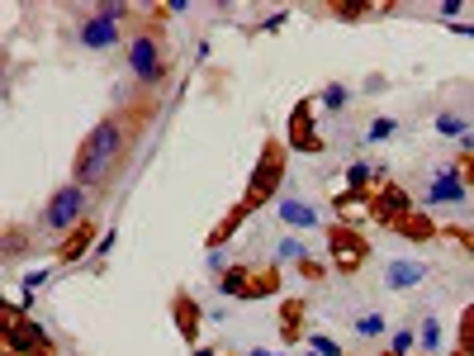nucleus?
I'll list each match as a JSON object with an SVG mask.
<instances>
[{"mask_svg":"<svg viewBox=\"0 0 474 356\" xmlns=\"http://www.w3.org/2000/svg\"><path fill=\"white\" fill-rule=\"evenodd\" d=\"M152 115H157V100H152V95H138V100L109 109L100 124L81 138L76 162H72V181L95 190V195H105V190L119 181V171L133 162V147L143 138V129L152 124Z\"/></svg>","mask_w":474,"mask_h":356,"instance_id":"nucleus-1","label":"nucleus"},{"mask_svg":"<svg viewBox=\"0 0 474 356\" xmlns=\"http://www.w3.org/2000/svg\"><path fill=\"white\" fill-rule=\"evenodd\" d=\"M171 15V10H157L152 20H138V34L129 38V72L138 76V86L143 91H157L166 76H171V62H166L162 52V20Z\"/></svg>","mask_w":474,"mask_h":356,"instance_id":"nucleus-2","label":"nucleus"},{"mask_svg":"<svg viewBox=\"0 0 474 356\" xmlns=\"http://www.w3.org/2000/svg\"><path fill=\"white\" fill-rule=\"evenodd\" d=\"M289 153V143L285 138H266L261 143V157H257V167H252V176H247V190H242V210L247 214H257L261 204H271L275 195H280V181H285V157Z\"/></svg>","mask_w":474,"mask_h":356,"instance_id":"nucleus-3","label":"nucleus"},{"mask_svg":"<svg viewBox=\"0 0 474 356\" xmlns=\"http://www.w3.org/2000/svg\"><path fill=\"white\" fill-rule=\"evenodd\" d=\"M91 195H95V190L76 186V181H67L62 190H52L48 204H43V228H48L58 242L67 238V233H76V228L91 218Z\"/></svg>","mask_w":474,"mask_h":356,"instance_id":"nucleus-4","label":"nucleus"},{"mask_svg":"<svg viewBox=\"0 0 474 356\" xmlns=\"http://www.w3.org/2000/svg\"><path fill=\"white\" fill-rule=\"evenodd\" d=\"M328 252H332V271H337V276H356V271L370 262V238L356 224H342L337 218V224L328 228Z\"/></svg>","mask_w":474,"mask_h":356,"instance_id":"nucleus-5","label":"nucleus"},{"mask_svg":"<svg viewBox=\"0 0 474 356\" xmlns=\"http://www.w3.org/2000/svg\"><path fill=\"white\" fill-rule=\"evenodd\" d=\"M413 210H417V204H413L408 190L394 186V181H384V186L370 195V210H366V214H370L380 228H394V224H403V218H408Z\"/></svg>","mask_w":474,"mask_h":356,"instance_id":"nucleus-6","label":"nucleus"},{"mask_svg":"<svg viewBox=\"0 0 474 356\" xmlns=\"http://www.w3.org/2000/svg\"><path fill=\"white\" fill-rule=\"evenodd\" d=\"M313 95H304V100H295V109H289V147L295 153H309V157H318V153H328V143L313 133Z\"/></svg>","mask_w":474,"mask_h":356,"instance_id":"nucleus-7","label":"nucleus"},{"mask_svg":"<svg viewBox=\"0 0 474 356\" xmlns=\"http://www.w3.org/2000/svg\"><path fill=\"white\" fill-rule=\"evenodd\" d=\"M119 38H123V34H119V24L100 20V15H95V10H91V15L76 24V44L86 48V52H109V48L119 44Z\"/></svg>","mask_w":474,"mask_h":356,"instance_id":"nucleus-8","label":"nucleus"},{"mask_svg":"<svg viewBox=\"0 0 474 356\" xmlns=\"http://www.w3.org/2000/svg\"><path fill=\"white\" fill-rule=\"evenodd\" d=\"M465 200H470V186L460 181L455 167L431 171V181H427V204H465Z\"/></svg>","mask_w":474,"mask_h":356,"instance_id":"nucleus-9","label":"nucleus"},{"mask_svg":"<svg viewBox=\"0 0 474 356\" xmlns=\"http://www.w3.org/2000/svg\"><path fill=\"white\" fill-rule=\"evenodd\" d=\"M171 319L180 328V337L190 342V347H200V323H204V309L194 305V295L190 290H176L171 295Z\"/></svg>","mask_w":474,"mask_h":356,"instance_id":"nucleus-10","label":"nucleus"},{"mask_svg":"<svg viewBox=\"0 0 474 356\" xmlns=\"http://www.w3.org/2000/svg\"><path fill=\"white\" fill-rule=\"evenodd\" d=\"M95 233H100V224H95V218H86V224H81L76 233H67V238L58 242V266L86 262V252H91V248H100V242H95Z\"/></svg>","mask_w":474,"mask_h":356,"instance_id":"nucleus-11","label":"nucleus"},{"mask_svg":"<svg viewBox=\"0 0 474 356\" xmlns=\"http://www.w3.org/2000/svg\"><path fill=\"white\" fill-rule=\"evenodd\" d=\"M304 319H309V299H280V342L285 347H299L304 342Z\"/></svg>","mask_w":474,"mask_h":356,"instance_id":"nucleus-12","label":"nucleus"},{"mask_svg":"<svg viewBox=\"0 0 474 356\" xmlns=\"http://www.w3.org/2000/svg\"><path fill=\"white\" fill-rule=\"evenodd\" d=\"M275 214H280L285 228H318V210L299 195H280L275 200Z\"/></svg>","mask_w":474,"mask_h":356,"instance_id":"nucleus-13","label":"nucleus"},{"mask_svg":"<svg viewBox=\"0 0 474 356\" xmlns=\"http://www.w3.org/2000/svg\"><path fill=\"white\" fill-rule=\"evenodd\" d=\"M271 295H280V266H252L237 299H271Z\"/></svg>","mask_w":474,"mask_h":356,"instance_id":"nucleus-14","label":"nucleus"},{"mask_svg":"<svg viewBox=\"0 0 474 356\" xmlns=\"http://www.w3.org/2000/svg\"><path fill=\"white\" fill-rule=\"evenodd\" d=\"M427 262H389V271H384V285H389V290H413V285H423L427 281Z\"/></svg>","mask_w":474,"mask_h":356,"instance_id":"nucleus-15","label":"nucleus"},{"mask_svg":"<svg viewBox=\"0 0 474 356\" xmlns=\"http://www.w3.org/2000/svg\"><path fill=\"white\" fill-rule=\"evenodd\" d=\"M389 233H399V238H408V242H431V238H437V224H431V214H423V210H413L408 218H403V224H394V228H389Z\"/></svg>","mask_w":474,"mask_h":356,"instance_id":"nucleus-16","label":"nucleus"},{"mask_svg":"<svg viewBox=\"0 0 474 356\" xmlns=\"http://www.w3.org/2000/svg\"><path fill=\"white\" fill-rule=\"evenodd\" d=\"M247 276H252V262H233V266L214 281V290L228 295V299H237V295H242V285H247Z\"/></svg>","mask_w":474,"mask_h":356,"instance_id":"nucleus-17","label":"nucleus"},{"mask_svg":"<svg viewBox=\"0 0 474 356\" xmlns=\"http://www.w3.org/2000/svg\"><path fill=\"white\" fill-rule=\"evenodd\" d=\"M470 129L474 124H470L465 115H455V109H441V115H437V133H441V138H465Z\"/></svg>","mask_w":474,"mask_h":356,"instance_id":"nucleus-18","label":"nucleus"},{"mask_svg":"<svg viewBox=\"0 0 474 356\" xmlns=\"http://www.w3.org/2000/svg\"><path fill=\"white\" fill-rule=\"evenodd\" d=\"M375 186V167L366 157H356V162H346V190H370Z\"/></svg>","mask_w":474,"mask_h":356,"instance_id":"nucleus-19","label":"nucleus"},{"mask_svg":"<svg viewBox=\"0 0 474 356\" xmlns=\"http://www.w3.org/2000/svg\"><path fill=\"white\" fill-rule=\"evenodd\" d=\"M366 15H370L366 0H332V20H342V24H356V20H366Z\"/></svg>","mask_w":474,"mask_h":356,"instance_id":"nucleus-20","label":"nucleus"},{"mask_svg":"<svg viewBox=\"0 0 474 356\" xmlns=\"http://www.w3.org/2000/svg\"><path fill=\"white\" fill-rule=\"evenodd\" d=\"M346 100H352V91H346L342 81H328V86L318 91V105L332 109V115H337V109H346Z\"/></svg>","mask_w":474,"mask_h":356,"instance_id":"nucleus-21","label":"nucleus"},{"mask_svg":"<svg viewBox=\"0 0 474 356\" xmlns=\"http://www.w3.org/2000/svg\"><path fill=\"white\" fill-rule=\"evenodd\" d=\"M455 352L460 356H474V305L460 313V333H455Z\"/></svg>","mask_w":474,"mask_h":356,"instance_id":"nucleus-22","label":"nucleus"},{"mask_svg":"<svg viewBox=\"0 0 474 356\" xmlns=\"http://www.w3.org/2000/svg\"><path fill=\"white\" fill-rule=\"evenodd\" d=\"M95 15L109 20V24H133V5H123V0H105V5H95Z\"/></svg>","mask_w":474,"mask_h":356,"instance_id":"nucleus-23","label":"nucleus"},{"mask_svg":"<svg viewBox=\"0 0 474 356\" xmlns=\"http://www.w3.org/2000/svg\"><path fill=\"white\" fill-rule=\"evenodd\" d=\"M417 347H423L427 356L441 352V323L437 319H423V328H417Z\"/></svg>","mask_w":474,"mask_h":356,"instance_id":"nucleus-24","label":"nucleus"},{"mask_svg":"<svg viewBox=\"0 0 474 356\" xmlns=\"http://www.w3.org/2000/svg\"><path fill=\"white\" fill-rule=\"evenodd\" d=\"M394 133H399V119L394 115H380V119H370L366 143H384V138H394Z\"/></svg>","mask_w":474,"mask_h":356,"instance_id":"nucleus-25","label":"nucleus"},{"mask_svg":"<svg viewBox=\"0 0 474 356\" xmlns=\"http://www.w3.org/2000/svg\"><path fill=\"white\" fill-rule=\"evenodd\" d=\"M304 257H309V252H304V242L299 238H280V242H275V262H304Z\"/></svg>","mask_w":474,"mask_h":356,"instance_id":"nucleus-26","label":"nucleus"},{"mask_svg":"<svg viewBox=\"0 0 474 356\" xmlns=\"http://www.w3.org/2000/svg\"><path fill=\"white\" fill-rule=\"evenodd\" d=\"M384 333V313H356V337H380Z\"/></svg>","mask_w":474,"mask_h":356,"instance_id":"nucleus-27","label":"nucleus"},{"mask_svg":"<svg viewBox=\"0 0 474 356\" xmlns=\"http://www.w3.org/2000/svg\"><path fill=\"white\" fill-rule=\"evenodd\" d=\"M413 347H417V333H413V328H399V333L389 337V352H394V356H413Z\"/></svg>","mask_w":474,"mask_h":356,"instance_id":"nucleus-28","label":"nucleus"},{"mask_svg":"<svg viewBox=\"0 0 474 356\" xmlns=\"http://www.w3.org/2000/svg\"><path fill=\"white\" fill-rule=\"evenodd\" d=\"M309 352H318V356H346V352H342L328 333H313V337H309Z\"/></svg>","mask_w":474,"mask_h":356,"instance_id":"nucleus-29","label":"nucleus"},{"mask_svg":"<svg viewBox=\"0 0 474 356\" xmlns=\"http://www.w3.org/2000/svg\"><path fill=\"white\" fill-rule=\"evenodd\" d=\"M299 276L309 281V285H318V281L328 276V266H323V262H313V257H304V262H299Z\"/></svg>","mask_w":474,"mask_h":356,"instance_id":"nucleus-30","label":"nucleus"},{"mask_svg":"<svg viewBox=\"0 0 474 356\" xmlns=\"http://www.w3.org/2000/svg\"><path fill=\"white\" fill-rule=\"evenodd\" d=\"M52 276H58V271H24V295H34L38 285H48Z\"/></svg>","mask_w":474,"mask_h":356,"instance_id":"nucleus-31","label":"nucleus"},{"mask_svg":"<svg viewBox=\"0 0 474 356\" xmlns=\"http://www.w3.org/2000/svg\"><path fill=\"white\" fill-rule=\"evenodd\" d=\"M455 171H460V181L474 190V153H460V157H455Z\"/></svg>","mask_w":474,"mask_h":356,"instance_id":"nucleus-32","label":"nucleus"},{"mask_svg":"<svg viewBox=\"0 0 474 356\" xmlns=\"http://www.w3.org/2000/svg\"><path fill=\"white\" fill-rule=\"evenodd\" d=\"M228 266H233V262H228V257H223V252H209V276H214V281H218Z\"/></svg>","mask_w":474,"mask_h":356,"instance_id":"nucleus-33","label":"nucleus"},{"mask_svg":"<svg viewBox=\"0 0 474 356\" xmlns=\"http://www.w3.org/2000/svg\"><path fill=\"white\" fill-rule=\"evenodd\" d=\"M460 10H465V0H441V20H460Z\"/></svg>","mask_w":474,"mask_h":356,"instance_id":"nucleus-34","label":"nucleus"},{"mask_svg":"<svg viewBox=\"0 0 474 356\" xmlns=\"http://www.w3.org/2000/svg\"><path fill=\"white\" fill-rule=\"evenodd\" d=\"M446 238H455L460 248H470V252H474V233H470V228H446Z\"/></svg>","mask_w":474,"mask_h":356,"instance_id":"nucleus-35","label":"nucleus"},{"mask_svg":"<svg viewBox=\"0 0 474 356\" xmlns=\"http://www.w3.org/2000/svg\"><path fill=\"white\" fill-rule=\"evenodd\" d=\"M285 20H289V15H271V20H261V29L275 34V29H285Z\"/></svg>","mask_w":474,"mask_h":356,"instance_id":"nucleus-36","label":"nucleus"},{"mask_svg":"<svg viewBox=\"0 0 474 356\" xmlns=\"http://www.w3.org/2000/svg\"><path fill=\"white\" fill-rule=\"evenodd\" d=\"M194 356H218L214 347H194Z\"/></svg>","mask_w":474,"mask_h":356,"instance_id":"nucleus-37","label":"nucleus"},{"mask_svg":"<svg viewBox=\"0 0 474 356\" xmlns=\"http://www.w3.org/2000/svg\"><path fill=\"white\" fill-rule=\"evenodd\" d=\"M252 356H275V352H252Z\"/></svg>","mask_w":474,"mask_h":356,"instance_id":"nucleus-38","label":"nucleus"},{"mask_svg":"<svg viewBox=\"0 0 474 356\" xmlns=\"http://www.w3.org/2000/svg\"><path fill=\"white\" fill-rule=\"evenodd\" d=\"M384 356H394V352H384Z\"/></svg>","mask_w":474,"mask_h":356,"instance_id":"nucleus-39","label":"nucleus"},{"mask_svg":"<svg viewBox=\"0 0 474 356\" xmlns=\"http://www.w3.org/2000/svg\"><path fill=\"white\" fill-rule=\"evenodd\" d=\"M309 356H318V352H309Z\"/></svg>","mask_w":474,"mask_h":356,"instance_id":"nucleus-40","label":"nucleus"},{"mask_svg":"<svg viewBox=\"0 0 474 356\" xmlns=\"http://www.w3.org/2000/svg\"><path fill=\"white\" fill-rule=\"evenodd\" d=\"M451 356H460V352H451Z\"/></svg>","mask_w":474,"mask_h":356,"instance_id":"nucleus-41","label":"nucleus"}]
</instances>
